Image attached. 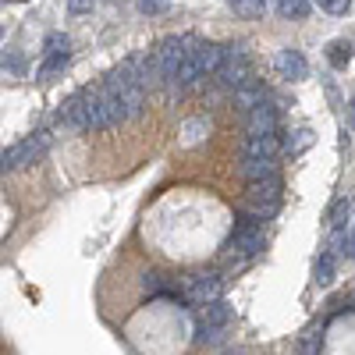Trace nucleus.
I'll list each match as a JSON object with an SVG mask.
<instances>
[{"label":"nucleus","mask_w":355,"mask_h":355,"mask_svg":"<svg viewBox=\"0 0 355 355\" xmlns=\"http://www.w3.org/2000/svg\"><path fill=\"white\" fill-rule=\"evenodd\" d=\"M50 142H53L50 132H36V135L21 139L18 146H11L8 153H0V171H25V167H33L50 150Z\"/></svg>","instance_id":"1"},{"label":"nucleus","mask_w":355,"mask_h":355,"mask_svg":"<svg viewBox=\"0 0 355 355\" xmlns=\"http://www.w3.org/2000/svg\"><path fill=\"white\" fill-rule=\"evenodd\" d=\"M217 82L224 85V89H239V85H245L249 78H252V64H249V57H245V50L242 46H224V53H220V64H217Z\"/></svg>","instance_id":"2"},{"label":"nucleus","mask_w":355,"mask_h":355,"mask_svg":"<svg viewBox=\"0 0 355 355\" xmlns=\"http://www.w3.org/2000/svg\"><path fill=\"white\" fill-rule=\"evenodd\" d=\"M227 249L239 252V256H256L263 249V224H259V217H242L239 224H234L231 239H227Z\"/></svg>","instance_id":"3"},{"label":"nucleus","mask_w":355,"mask_h":355,"mask_svg":"<svg viewBox=\"0 0 355 355\" xmlns=\"http://www.w3.org/2000/svg\"><path fill=\"white\" fill-rule=\"evenodd\" d=\"M249 202L256 206V214H259V217L277 214V206H281V182H277V174L249 182Z\"/></svg>","instance_id":"4"},{"label":"nucleus","mask_w":355,"mask_h":355,"mask_svg":"<svg viewBox=\"0 0 355 355\" xmlns=\"http://www.w3.org/2000/svg\"><path fill=\"white\" fill-rule=\"evenodd\" d=\"M189 46V40H164L157 50H153V61H157V71H160V85H167L171 78H174V71H178V64L185 61V50Z\"/></svg>","instance_id":"5"},{"label":"nucleus","mask_w":355,"mask_h":355,"mask_svg":"<svg viewBox=\"0 0 355 355\" xmlns=\"http://www.w3.org/2000/svg\"><path fill=\"white\" fill-rule=\"evenodd\" d=\"M185 295H189L192 306H206V302H214V299H224V277L220 274H196L189 281Z\"/></svg>","instance_id":"6"},{"label":"nucleus","mask_w":355,"mask_h":355,"mask_svg":"<svg viewBox=\"0 0 355 355\" xmlns=\"http://www.w3.org/2000/svg\"><path fill=\"white\" fill-rule=\"evenodd\" d=\"M245 157H263V160H274L281 153V139L277 132H249L245 146H242Z\"/></svg>","instance_id":"7"},{"label":"nucleus","mask_w":355,"mask_h":355,"mask_svg":"<svg viewBox=\"0 0 355 355\" xmlns=\"http://www.w3.org/2000/svg\"><path fill=\"white\" fill-rule=\"evenodd\" d=\"M277 71H281V78H288V82H302V78L309 75V64H306V57H302L299 50H281V53H277Z\"/></svg>","instance_id":"8"},{"label":"nucleus","mask_w":355,"mask_h":355,"mask_svg":"<svg viewBox=\"0 0 355 355\" xmlns=\"http://www.w3.org/2000/svg\"><path fill=\"white\" fill-rule=\"evenodd\" d=\"M61 128H71V132H89L85 128V107H82V96H68L61 103Z\"/></svg>","instance_id":"9"},{"label":"nucleus","mask_w":355,"mask_h":355,"mask_svg":"<svg viewBox=\"0 0 355 355\" xmlns=\"http://www.w3.org/2000/svg\"><path fill=\"white\" fill-rule=\"evenodd\" d=\"M249 132H277V110L266 100L249 107Z\"/></svg>","instance_id":"10"},{"label":"nucleus","mask_w":355,"mask_h":355,"mask_svg":"<svg viewBox=\"0 0 355 355\" xmlns=\"http://www.w3.org/2000/svg\"><path fill=\"white\" fill-rule=\"evenodd\" d=\"M220 53H224V46H217V43H199V46L192 50V57H196V64H199L202 78L217 71V64H220Z\"/></svg>","instance_id":"11"},{"label":"nucleus","mask_w":355,"mask_h":355,"mask_svg":"<svg viewBox=\"0 0 355 355\" xmlns=\"http://www.w3.org/2000/svg\"><path fill=\"white\" fill-rule=\"evenodd\" d=\"M227 323H231V306H224V299L202 306V327H227Z\"/></svg>","instance_id":"12"},{"label":"nucleus","mask_w":355,"mask_h":355,"mask_svg":"<svg viewBox=\"0 0 355 355\" xmlns=\"http://www.w3.org/2000/svg\"><path fill=\"white\" fill-rule=\"evenodd\" d=\"M263 100H266V89H263L256 78H249L245 85L234 89V103H239L242 110H249V107H256V103H263Z\"/></svg>","instance_id":"13"},{"label":"nucleus","mask_w":355,"mask_h":355,"mask_svg":"<svg viewBox=\"0 0 355 355\" xmlns=\"http://www.w3.org/2000/svg\"><path fill=\"white\" fill-rule=\"evenodd\" d=\"M68 64H71V53H68V50H61V53H50V57H46V61L40 64V71H36V78H40V82H50L53 75H61V71H64Z\"/></svg>","instance_id":"14"},{"label":"nucleus","mask_w":355,"mask_h":355,"mask_svg":"<svg viewBox=\"0 0 355 355\" xmlns=\"http://www.w3.org/2000/svg\"><path fill=\"white\" fill-rule=\"evenodd\" d=\"M242 174L249 178V182H256V178H270V174H277V164L263 160V157H245L242 160Z\"/></svg>","instance_id":"15"},{"label":"nucleus","mask_w":355,"mask_h":355,"mask_svg":"<svg viewBox=\"0 0 355 355\" xmlns=\"http://www.w3.org/2000/svg\"><path fill=\"white\" fill-rule=\"evenodd\" d=\"M345 224H352V196L338 199V202L331 206V214H327V227H331V231H338V227H345Z\"/></svg>","instance_id":"16"},{"label":"nucleus","mask_w":355,"mask_h":355,"mask_svg":"<svg viewBox=\"0 0 355 355\" xmlns=\"http://www.w3.org/2000/svg\"><path fill=\"white\" fill-rule=\"evenodd\" d=\"M320 345H323V327H313L299 338V355H320Z\"/></svg>","instance_id":"17"},{"label":"nucleus","mask_w":355,"mask_h":355,"mask_svg":"<svg viewBox=\"0 0 355 355\" xmlns=\"http://www.w3.org/2000/svg\"><path fill=\"white\" fill-rule=\"evenodd\" d=\"M355 245V239H352V224H345V227H338L334 231V256H341V259H352V249Z\"/></svg>","instance_id":"18"},{"label":"nucleus","mask_w":355,"mask_h":355,"mask_svg":"<svg viewBox=\"0 0 355 355\" xmlns=\"http://www.w3.org/2000/svg\"><path fill=\"white\" fill-rule=\"evenodd\" d=\"M313 128H299V132H295L288 142H284V153H291V157H299L302 150H309V146H313Z\"/></svg>","instance_id":"19"},{"label":"nucleus","mask_w":355,"mask_h":355,"mask_svg":"<svg viewBox=\"0 0 355 355\" xmlns=\"http://www.w3.org/2000/svg\"><path fill=\"white\" fill-rule=\"evenodd\" d=\"M313 281H316V284H331V281H334V256H331V252H323V256L316 259Z\"/></svg>","instance_id":"20"},{"label":"nucleus","mask_w":355,"mask_h":355,"mask_svg":"<svg viewBox=\"0 0 355 355\" xmlns=\"http://www.w3.org/2000/svg\"><path fill=\"white\" fill-rule=\"evenodd\" d=\"M281 18H309V0H277Z\"/></svg>","instance_id":"21"},{"label":"nucleus","mask_w":355,"mask_h":355,"mask_svg":"<svg viewBox=\"0 0 355 355\" xmlns=\"http://www.w3.org/2000/svg\"><path fill=\"white\" fill-rule=\"evenodd\" d=\"M231 4L242 18H263L266 15V0H231Z\"/></svg>","instance_id":"22"},{"label":"nucleus","mask_w":355,"mask_h":355,"mask_svg":"<svg viewBox=\"0 0 355 355\" xmlns=\"http://www.w3.org/2000/svg\"><path fill=\"white\" fill-rule=\"evenodd\" d=\"M327 57H331V64L345 68V64L352 61V43H345V40H334V43L327 46Z\"/></svg>","instance_id":"23"},{"label":"nucleus","mask_w":355,"mask_h":355,"mask_svg":"<svg viewBox=\"0 0 355 355\" xmlns=\"http://www.w3.org/2000/svg\"><path fill=\"white\" fill-rule=\"evenodd\" d=\"M142 15H164L167 8H171V0H139V4H135Z\"/></svg>","instance_id":"24"},{"label":"nucleus","mask_w":355,"mask_h":355,"mask_svg":"<svg viewBox=\"0 0 355 355\" xmlns=\"http://www.w3.org/2000/svg\"><path fill=\"white\" fill-rule=\"evenodd\" d=\"M316 4L323 11H331V15H348L352 11V0H316Z\"/></svg>","instance_id":"25"},{"label":"nucleus","mask_w":355,"mask_h":355,"mask_svg":"<svg viewBox=\"0 0 355 355\" xmlns=\"http://www.w3.org/2000/svg\"><path fill=\"white\" fill-rule=\"evenodd\" d=\"M0 68H8V71L21 75V71H25V61H21L18 53H0Z\"/></svg>","instance_id":"26"},{"label":"nucleus","mask_w":355,"mask_h":355,"mask_svg":"<svg viewBox=\"0 0 355 355\" xmlns=\"http://www.w3.org/2000/svg\"><path fill=\"white\" fill-rule=\"evenodd\" d=\"M61 50H68V36L64 33H50L46 36V53H61Z\"/></svg>","instance_id":"27"},{"label":"nucleus","mask_w":355,"mask_h":355,"mask_svg":"<svg viewBox=\"0 0 355 355\" xmlns=\"http://www.w3.org/2000/svg\"><path fill=\"white\" fill-rule=\"evenodd\" d=\"M93 4H96V0H68V11L71 15H89V11H93Z\"/></svg>","instance_id":"28"},{"label":"nucleus","mask_w":355,"mask_h":355,"mask_svg":"<svg viewBox=\"0 0 355 355\" xmlns=\"http://www.w3.org/2000/svg\"><path fill=\"white\" fill-rule=\"evenodd\" d=\"M146 291H160V274H146Z\"/></svg>","instance_id":"29"},{"label":"nucleus","mask_w":355,"mask_h":355,"mask_svg":"<svg viewBox=\"0 0 355 355\" xmlns=\"http://www.w3.org/2000/svg\"><path fill=\"white\" fill-rule=\"evenodd\" d=\"M224 355H242V352H239V348H234V352H231V348H227V352H224Z\"/></svg>","instance_id":"30"},{"label":"nucleus","mask_w":355,"mask_h":355,"mask_svg":"<svg viewBox=\"0 0 355 355\" xmlns=\"http://www.w3.org/2000/svg\"><path fill=\"white\" fill-rule=\"evenodd\" d=\"M0 40H4V25H0Z\"/></svg>","instance_id":"31"},{"label":"nucleus","mask_w":355,"mask_h":355,"mask_svg":"<svg viewBox=\"0 0 355 355\" xmlns=\"http://www.w3.org/2000/svg\"><path fill=\"white\" fill-rule=\"evenodd\" d=\"M15 4H25V0H15Z\"/></svg>","instance_id":"32"}]
</instances>
